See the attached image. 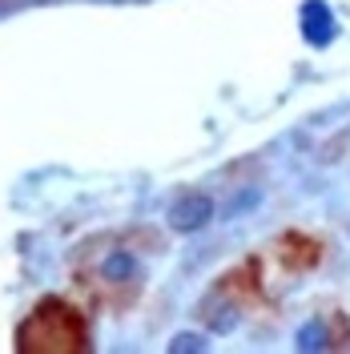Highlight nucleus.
Segmentation results:
<instances>
[{"mask_svg": "<svg viewBox=\"0 0 350 354\" xmlns=\"http://www.w3.org/2000/svg\"><path fill=\"white\" fill-rule=\"evenodd\" d=\"M210 221H214V201L205 198V194H185L169 209V230H177V234H197Z\"/></svg>", "mask_w": 350, "mask_h": 354, "instance_id": "f257e3e1", "label": "nucleus"}, {"mask_svg": "<svg viewBox=\"0 0 350 354\" xmlns=\"http://www.w3.org/2000/svg\"><path fill=\"white\" fill-rule=\"evenodd\" d=\"M330 32H334V24H330V12L322 8V4H310L306 8V37L314 44H326Z\"/></svg>", "mask_w": 350, "mask_h": 354, "instance_id": "f03ea898", "label": "nucleus"}, {"mask_svg": "<svg viewBox=\"0 0 350 354\" xmlns=\"http://www.w3.org/2000/svg\"><path fill=\"white\" fill-rule=\"evenodd\" d=\"M101 274H105V278H113V282L133 278V274H137V258H133V254H109V258L101 262Z\"/></svg>", "mask_w": 350, "mask_h": 354, "instance_id": "7ed1b4c3", "label": "nucleus"}, {"mask_svg": "<svg viewBox=\"0 0 350 354\" xmlns=\"http://www.w3.org/2000/svg\"><path fill=\"white\" fill-rule=\"evenodd\" d=\"M298 346L302 351H318V346H326V330H322V322H310L298 330Z\"/></svg>", "mask_w": 350, "mask_h": 354, "instance_id": "20e7f679", "label": "nucleus"}, {"mask_svg": "<svg viewBox=\"0 0 350 354\" xmlns=\"http://www.w3.org/2000/svg\"><path fill=\"white\" fill-rule=\"evenodd\" d=\"M197 346H201V342H197V338H190V334H185V338H177V342H174V351H197Z\"/></svg>", "mask_w": 350, "mask_h": 354, "instance_id": "39448f33", "label": "nucleus"}]
</instances>
